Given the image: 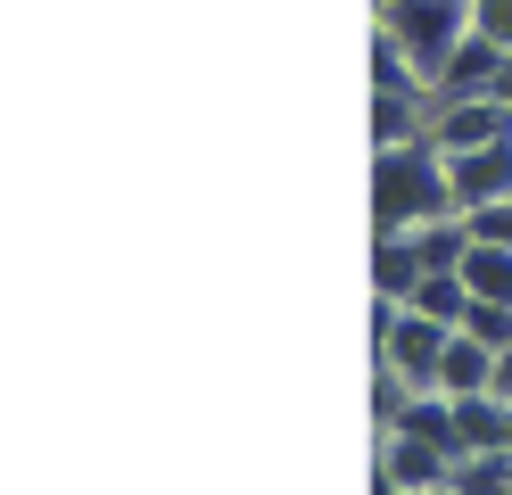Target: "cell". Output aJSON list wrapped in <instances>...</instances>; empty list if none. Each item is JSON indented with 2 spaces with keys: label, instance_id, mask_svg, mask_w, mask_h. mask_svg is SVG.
Instances as JSON below:
<instances>
[{
  "label": "cell",
  "instance_id": "1",
  "mask_svg": "<svg viewBox=\"0 0 512 495\" xmlns=\"http://www.w3.org/2000/svg\"><path fill=\"white\" fill-rule=\"evenodd\" d=\"M438 215H463L455 207V174H446V149L430 141H397V149H372V231H422Z\"/></svg>",
  "mask_w": 512,
  "mask_h": 495
},
{
  "label": "cell",
  "instance_id": "2",
  "mask_svg": "<svg viewBox=\"0 0 512 495\" xmlns=\"http://www.w3.org/2000/svg\"><path fill=\"white\" fill-rule=\"evenodd\" d=\"M372 33L397 42L422 83H438L446 58H455L463 33H471V0H372Z\"/></svg>",
  "mask_w": 512,
  "mask_h": 495
},
{
  "label": "cell",
  "instance_id": "3",
  "mask_svg": "<svg viewBox=\"0 0 512 495\" xmlns=\"http://www.w3.org/2000/svg\"><path fill=\"white\" fill-rule=\"evenodd\" d=\"M380 479H397L413 495H438V487H455V454H438L413 429H380Z\"/></svg>",
  "mask_w": 512,
  "mask_h": 495
},
{
  "label": "cell",
  "instance_id": "4",
  "mask_svg": "<svg viewBox=\"0 0 512 495\" xmlns=\"http://www.w3.org/2000/svg\"><path fill=\"white\" fill-rule=\"evenodd\" d=\"M430 141L455 157V149H496V141H512V108L488 91V99H455V108H438V124H430Z\"/></svg>",
  "mask_w": 512,
  "mask_h": 495
},
{
  "label": "cell",
  "instance_id": "5",
  "mask_svg": "<svg viewBox=\"0 0 512 495\" xmlns=\"http://www.w3.org/2000/svg\"><path fill=\"white\" fill-rule=\"evenodd\" d=\"M446 174H455V207H463V215L496 207V198H512V141H496V149H455V157H446Z\"/></svg>",
  "mask_w": 512,
  "mask_h": 495
},
{
  "label": "cell",
  "instance_id": "6",
  "mask_svg": "<svg viewBox=\"0 0 512 495\" xmlns=\"http://www.w3.org/2000/svg\"><path fill=\"white\" fill-rule=\"evenodd\" d=\"M430 124H438V91H430V83H397V91H372V149L422 141Z\"/></svg>",
  "mask_w": 512,
  "mask_h": 495
},
{
  "label": "cell",
  "instance_id": "7",
  "mask_svg": "<svg viewBox=\"0 0 512 495\" xmlns=\"http://www.w3.org/2000/svg\"><path fill=\"white\" fill-rule=\"evenodd\" d=\"M504 58H512V50H496L488 33H463V50L446 58V75L430 83V91H438V108H455V99H488L496 75H504Z\"/></svg>",
  "mask_w": 512,
  "mask_h": 495
},
{
  "label": "cell",
  "instance_id": "8",
  "mask_svg": "<svg viewBox=\"0 0 512 495\" xmlns=\"http://www.w3.org/2000/svg\"><path fill=\"white\" fill-rule=\"evenodd\" d=\"M422 281H430V264L413 248V231H372V289L389 297V306H413Z\"/></svg>",
  "mask_w": 512,
  "mask_h": 495
},
{
  "label": "cell",
  "instance_id": "9",
  "mask_svg": "<svg viewBox=\"0 0 512 495\" xmlns=\"http://www.w3.org/2000/svg\"><path fill=\"white\" fill-rule=\"evenodd\" d=\"M471 240H479V231H471V215H438V223H422V231H413V248H422V264H430V273H463Z\"/></svg>",
  "mask_w": 512,
  "mask_h": 495
},
{
  "label": "cell",
  "instance_id": "10",
  "mask_svg": "<svg viewBox=\"0 0 512 495\" xmlns=\"http://www.w3.org/2000/svg\"><path fill=\"white\" fill-rule=\"evenodd\" d=\"M446 396H471V388H496V347L471 339V330H455V347H446Z\"/></svg>",
  "mask_w": 512,
  "mask_h": 495
},
{
  "label": "cell",
  "instance_id": "11",
  "mask_svg": "<svg viewBox=\"0 0 512 495\" xmlns=\"http://www.w3.org/2000/svg\"><path fill=\"white\" fill-rule=\"evenodd\" d=\"M463 281H471V297H488V306H512V248L504 240H471Z\"/></svg>",
  "mask_w": 512,
  "mask_h": 495
},
{
  "label": "cell",
  "instance_id": "12",
  "mask_svg": "<svg viewBox=\"0 0 512 495\" xmlns=\"http://www.w3.org/2000/svg\"><path fill=\"white\" fill-rule=\"evenodd\" d=\"M413 306H422L430 322H446V330H463V314H471V281H463V273H430Z\"/></svg>",
  "mask_w": 512,
  "mask_h": 495
},
{
  "label": "cell",
  "instance_id": "13",
  "mask_svg": "<svg viewBox=\"0 0 512 495\" xmlns=\"http://www.w3.org/2000/svg\"><path fill=\"white\" fill-rule=\"evenodd\" d=\"M463 330H471V339H488V347H512V306H488V297H471Z\"/></svg>",
  "mask_w": 512,
  "mask_h": 495
},
{
  "label": "cell",
  "instance_id": "14",
  "mask_svg": "<svg viewBox=\"0 0 512 495\" xmlns=\"http://www.w3.org/2000/svg\"><path fill=\"white\" fill-rule=\"evenodd\" d=\"M471 33H488L496 50H512V0H471Z\"/></svg>",
  "mask_w": 512,
  "mask_h": 495
},
{
  "label": "cell",
  "instance_id": "15",
  "mask_svg": "<svg viewBox=\"0 0 512 495\" xmlns=\"http://www.w3.org/2000/svg\"><path fill=\"white\" fill-rule=\"evenodd\" d=\"M496 396H512V347H496Z\"/></svg>",
  "mask_w": 512,
  "mask_h": 495
},
{
  "label": "cell",
  "instance_id": "16",
  "mask_svg": "<svg viewBox=\"0 0 512 495\" xmlns=\"http://www.w3.org/2000/svg\"><path fill=\"white\" fill-rule=\"evenodd\" d=\"M372 495H413V487H397V479H380V471H372Z\"/></svg>",
  "mask_w": 512,
  "mask_h": 495
},
{
  "label": "cell",
  "instance_id": "17",
  "mask_svg": "<svg viewBox=\"0 0 512 495\" xmlns=\"http://www.w3.org/2000/svg\"><path fill=\"white\" fill-rule=\"evenodd\" d=\"M496 99H504V108H512V58H504V75H496Z\"/></svg>",
  "mask_w": 512,
  "mask_h": 495
},
{
  "label": "cell",
  "instance_id": "18",
  "mask_svg": "<svg viewBox=\"0 0 512 495\" xmlns=\"http://www.w3.org/2000/svg\"><path fill=\"white\" fill-rule=\"evenodd\" d=\"M438 495H446V487H438Z\"/></svg>",
  "mask_w": 512,
  "mask_h": 495
}]
</instances>
